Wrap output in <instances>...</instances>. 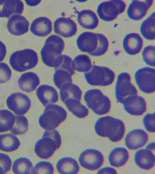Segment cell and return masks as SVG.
<instances>
[{
  "label": "cell",
  "mask_w": 155,
  "mask_h": 174,
  "mask_svg": "<svg viewBox=\"0 0 155 174\" xmlns=\"http://www.w3.org/2000/svg\"><path fill=\"white\" fill-rule=\"evenodd\" d=\"M53 29L55 34L67 38L71 37L76 34L78 27L76 22L72 19L62 17L54 21Z\"/></svg>",
  "instance_id": "17"
},
{
  "label": "cell",
  "mask_w": 155,
  "mask_h": 174,
  "mask_svg": "<svg viewBox=\"0 0 155 174\" xmlns=\"http://www.w3.org/2000/svg\"><path fill=\"white\" fill-rule=\"evenodd\" d=\"M82 101L90 111L100 116L108 114L113 108L111 98L100 88H93L84 92Z\"/></svg>",
  "instance_id": "3"
},
{
  "label": "cell",
  "mask_w": 155,
  "mask_h": 174,
  "mask_svg": "<svg viewBox=\"0 0 155 174\" xmlns=\"http://www.w3.org/2000/svg\"><path fill=\"white\" fill-rule=\"evenodd\" d=\"M1 110H0V112H1Z\"/></svg>",
  "instance_id": "51"
},
{
  "label": "cell",
  "mask_w": 155,
  "mask_h": 174,
  "mask_svg": "<svg viewBox=\"0 0 155 174\" xmlns=\"http://www.w3.org/2000/svg\"><path fill=\"white\" fill-rule=\"evenodd\" d=\"M77 20L83 28L87 30H94L98 26L99 20L97 14L89 9H84L80 11L77 15Z\"/></svg>",
  "instance_id": "27"
},
{
  "label": "cell",
  "mask_w": 155,
  "mask_h": 174,
  "mask_svg": "<svg viewBox=\"0 0 155 174\" xmlns=\"http://www.w3.org/2000/svg\"><path fill=\"white\" fill-rule=\"evenodd\" d=\"M143 123L146 131L149 133L155 132V112L147 113L143 115Z\"/></svg>",
  "instance_id": "41"
},
{
  "label": "cell",
  "mask_w": 155,
  "mask_h": 174,
  "mask_svg": "<svg viewBox=\"0 0 155 174\" xmlns=\"http://www.w3.org/2000/svg\"><path fill=\"white\" fill-rule=\"evenodd\" d=\"M68 114L65 108L58 103L50 104L44 107L38 123L44 130L57 129L66 121Z\"/></svg>",
  "instance_id": "5"
},
{
  "label": "cell",
  "mask_w": 155,
  "mask_h": 174,
  "mask_svg": "<svg viewBox=\"0 0 155 174\" xmlns=\"http://www.w3.org/2000/svg\"><path fill=\"white\" fill-rule=\"evenodd\" d=\"M61 147L52 137L42 134L35 143L34 151L39 159L47 160L52 158Z\"/></svg>",
  "instance_id": "13"
},
{
  "label": "cell",
  "mask_w": 155,
  "mask_h": 174,
  "mask_svg": "<svg viewBox=\"0 0 155 174\" xmlns=\"http://www.w3.org/2000/svg\"><path fill=\"white\" fill-rule=\"evenodd\" d=\"M105 162L103 153L98 150L93 148L84 150L80 154L78 158L80 166L91 172L97 171L103 166Z\"/></svg>",
  "instance_id": "10"
},
{
  "label": "cell",
  "mask_w": 155,
  "mask_h": 174,
  "mask_svg": "<svg viewBox=\"0 0 155 174\" xmlns=\"http://www.w3.org/2000/svg\"><path fill=\"white\" fill-rule=\"evenodd\" d=\"M127 7L126 2L122 0H110L103 2L97 6V11L103 21L110 22L116 19L124 13Z\"/></svg>",
  "instance_id": "8"
},
{
  "label": "cell",
  "mask_w": 155,
  "mask_h": 174,
  "mask_svg": "<svg viewBox=\"0 0 155 174\" xmlns=\"http://www.w3.org/2000/svg\"><path fill=\"white\" fill-rule=\"evenodd\" d=\"M34 165L28 158L24 157L18 158L12 163V170L15 174H29Z\"/></svg>",
  "instance_id": "33"
},
{
  "label": "cell",
  "mask_w": 155,
  "mask_h": 174,
  "mask_svg": "<svg viewBox=\"0 0 155 174\" xmlns=\"http://www.w3.org/2000/svg\"><path fill=\"white\" fill-rule=\"evenodd\" d=\"M77 1V2H79L82 3V2H86L87 1H86V0H80Z\"/></svg>",
  "instance_id": "50"
},
{
  "label": "cell",
  "mask_w": 155,
  "mask_h": 174,
  "mask_svg": "<svg viewBox=\"0 0 155 174\" xmlns=\"http://www.w3.org/2000/svg\"><path fill=\"white\" fill-rule=\"evenodd\" d=\"M12 164L11 158L7 154L0 153V166L4 170L5 174L11 171Z\"/></svg>",
  "instance_id": "43"
},
{
  "label": "cell",
  "mask_w": 155,
  "mask_h": 174,
  "mask_svg": "<svg viewBox=\"0 0 155 174\" xmlns=\"http://www.w3.org/2000/svg\"><path fill=\"white\" fill-rule=\"evenodd\" d=\"M94 130L100 137L107 138L112 143H117L124 139L127 127L123 120L108 114L101 116L97 120Z\"/></svg>",
  "instance_id": "1"
},
{
  "label": "cell",
  "mask_w": 155,
  "mask_h": 174,
  "mask_svg": "<svg viewBox=\"0 0 155 174\" xmlns=\"http://www.w3.org/2000/svg\"><path fill=\"white\" fill-rule=\"evenodd\" d=\"M63 104L68 111L78 119H85L90 114V111L82 100L69 98Z\"/></svg>",
  "instance_id": "26"
},
{
  "label": "cell",
  "mask_w": 155,
  "mask_h": 174,
  "mask_svg": "<svg viewBox=\"0 0 155 174\" xmlns=\"http://www.w3.org/2000/svg\"><path fill=\"white\" fill-rule=\"evenodd\" d=\"M41 83L40 75L32 70L22 73L18 81L19 88L27 93L35 92Z\"/></svg>",
  "instance_id": "18"
},
{
  "label": "cell",
  "mask_w": 155,
  "mask_h": 174,
  "mask_svg": "<svg viewBox=\"0 0 155 174\" xmlns=\"http://www.w3.org/2000/svg\"><path fill=\"white\" fill-rule=\"evenodd\" d=\"M117 75L115 71L107 66L93 64L91 69L84 74V79L93 88H106L115 83Z\"/></svg>",
  "instance_id": "6"
},
{
  "label": "cell",
  "mask_w": 155,
  "mask_h": 174,
  "mask_svg": "<svg viewBox=\"0 0 155 174\" xmlns=\"http://www.w3.org/2000/svg\"><path fill=\"white\" fill-rule=\"evenodd\" d=\"M8 53V48L6 44L0 39V63L5 60Z\"/></svg>",
  "instance_id": "45"
},
{
  "label": "cell",
  "mask_w": 155,
  "mask_h": 174,
  "mask_svg": "<svg viewBox=\"0 0 155 174\" xmlns=\"http://www.w3.org/2000/svg\"><path fill=\"white\" fill-rule=\"evenodd\" d=\"M143 40L138 33L132 32L127 34L124 38L123 45L126 52L131 56L139 54L143 46Z\"/></svg>",
  "instance_id": "25"
},
{
  "label": "cell",
  "mask_w": 155,
  "mask_h": 174,
  "mask_svg": "<svg viewBox=\"0 0 155 174\" xmlns=\"http://www.w3.org/2000/svg\"><path fill=\"white\" fill-rule=\"evenodd\" d=\"M132 75L126 72L117 75L115 82V95L117 101L122 104L124 100L129 96L140 94L134 82Z\"/></svg>",
  "instance_id": "7"
},
{
  "label": "cell",
  "mask_w": 155,
  "mask_h": 174,
  "mask_svg": "<svg viewBox=\"0 0 155 174\" xmlns=\"http://www.w3.org/2000/svg\"><path fill=\"white\" fill-rule=\"evenodd\" d=\"M58 90L60 101L63 103L69 98L82 100L84 92L82 88L74 82L64 84Z\"/></svg>",
  "instance_id": "28"
},
{
  "label": "cell",
  "mask_w": 155,
  "mask_h": 174,
  "mask_svg": "<svg viewBox=\"0 0 155 174\" xmlns=\"http://www.w3.org/2000/svg\"><path fill=\"white\" fill-rule=\"evenodd\" d=\"M53 25L51 19L44 16L38 17L30 23L29 31L34 35L39 37H45L52 32Z\"/></svg>",
  "instance_id": "21"
},
{
  "label": "cell",
  "mask_w": 155,
  "mask_h": 174,
  "mask_svg": "<svg viewBox=\"0 0 155 174\" xmlns=\"http://www.w3.org/2000/svg\"><path fill=\"white\" fill-rule=\"evenodd\" d=\"M93 65L89 55L81 53L76 56L72 60V66L76 73L84 74L89 71Z\"/></svg>",
  "instance_id": "31"
},
{
  "label": "cell",
  "mask_w": 155,
  "mask_h": 174,
  "mask_svg": "<svg viewBox=\"0 0 155 174\" xmlns=\"http://www.w3.org/2000/svg\"><path fill=\"white\" fill-rule=\"evenodd\" d=\"M145 148L154 152H155V144L154 142L148 143L145 146Z\"/></svg>",
  "instance_id": "48"
},
{
  "label": "cell",
  "mask_w": 155,
  "mask_h": 174,
  "mask_svg": "<svg viewBox=\"0 0 155 174\" xmlns=\"http://www.w3.org/2000/svg\"><path fill=\"white\" fill-rule=\"evenodd\" d=\"M0 174H5V172L2 168L0 166Z\"/></svg>",
  "instance_id": "49"
},
{
  "label": "cell",
  "mask_w": 155,
  "mask_h": 174,
  "mask_svg": "<svg viewBox=\"0 0 155 174\" xmlns=\"http://www.w3.org/2000/svg\"><path fill=\"white\" fill-rule=\"evenodd\" d=\"M65 44L63 39L55 34L49 36L45 40L39 56L40 59L46 66L54 69L61 65Z\"/></svg>",
  "instance_id": "2"
},
{
  "label": "cell",
  "mask_w": 155,
  "mask_h": 174,
  "mask_svg": "<svg viewBox=\"0 0 155 174\" xmlns=\"http://www.w3.org/2000/svg\"><path fill=\"white\" fill-rule=\"evenodd\" d=\"M134 161L136 165L143 170H152L155 166L154 152L146 148L136 150L134 156Z\"/></svg>",
  "instance_id": "22"
},
{
  "label": "cell",
  "mask_w": 155,
  "mask_h": 174,
  "mask_svg": "<svg viewBox=\"0 0 155 174\" xmlns=\"http://www.w3.org/2000/svg\"><path fill=\"white\" fill-rule=\"evenodd\" d=\"M15 121V115L7 109L1 110L0 114V133H6L13 127Z\"/></svg>",
  "instance_id": "34"
},
{
  "label": "cell",
  "mask_w": 155,
  "mask_h": 174,
  "mask_svg": "<svg viewBox=\"0 0 155 174\" xmlns=\"http://www.w3.org/2000/svg\"><path fill=\"white\" fill-rule=\"evenodd\" d=\"M135 84L139 90L147 95L155 93V69L147 66L140 68L134 76Z\"/></svg>",
  "instance_id": "9"
},
{
  "label": "cell",
  "mask_w": 155,
  "mask_h": 174,
  "mask_svg": "<svg viewBox=\"0 0 155 174\" xmlns=\"http://www.w3.org/2000/svg\"><path fill=\"white\" fill-rule=\"evenodd\" d=\"M98 40L97 47L96 50L89 55L93 57H98L104 55L108 51L109 47L108 38L104 34L97 33Z\"/></svg>",
  "instance_id": "37"
},
{
  "label": "cell",
  "mask_w": 155,
  "mask_h": 174,
  "mask_svg": "<svg viewBox=\"0 0 155 174\" xmlns=\"http://www.w3.org/2000/svg\"><path fill=\"white\" fill-rule=\"evenodd\" d=\"M42 134L49 136L55 140L61 147L62 143V138L59 131L57 129L45 130Z\"/></svg>",
  "instance_id": "44"
},
{
  "label": "cell",
  "mask_w": 155,
  "mask_h": 174,
  "mask_svg": "<svg viewBox=\"0 0 155 174\" xmlns=\"http://www.w3.org/2000/svg\"><path fill=\"white\" fill-rule=\"evenodd\" d=\"M153 0L132 1L127 10L128 17L134 21H139L147 14L153 3Z\"/></svg>",
  "instance_id": "20"
},
{
  "label": "cell",
  "mask_w": 155,
  "mask_h": 174,
  "mask_svg": "<svg viewBox=\"0 0 155 174\" xmlns=\"http://www.w3.org/2000/svg\"><path fill=\"white\" fill-rule=\"evenodd\" d=\"M155 12L152 13L147 18L143 21L140 27V32L146 39L153 40L155 39Z\"/></svg>",
  "instance_id": "32"
},
{
  "label": "cell",
  "mask_w": 155,
  "mask_h": 174,
  "mask_svg": "<svg viewBox=\"0 0 155 174\" xmlns=\"http://www.w3.org/2000/svg\"><path fill=\"white\" fill-rule=\"evenodd\" d=\"M74 77L66 70L59 68L55 69L52 76L54 85L59 89L64 84L74 82Z\"/></svg>",
  "instance_id": "35"
},
{
  "label": "cell",
  "mask_w": 155,
  "mask_h": 174,
  "mask_svg": "<svg viewBox=\"0 0 155 174\" xmlns=\"http://www.w3.org/2000/svg\"><path fill=\"white\" fill-rule=\"evenodd\" d=\"M12 69L7 63H0V84L5 83L10 80L12 75Z\"/></svg>",
  "instance_id": "40"
},
{
  "label": "cell",
  "mask_w": 155,
  "mask_h": 174,
  "mask_svg": "<svg viewBox=\"0 0 155 174\" xmlns=\"http://www.w3.org/2000/svg\"><path fill=\"white\" fill-rule=\"evenodd\" d=\"M35 92L37 99L44 107L60 101L58 89L54 85L42 83Z\"/></svg>",
  "instance_id": "15"
},
{
  "label": "cell",
  "mask_w": 155,
  "mask_h": 174,
  "mask_svg": "<svg viewBox=\"0 0 155 174\" xmlns=\"http://www.w3.org/2000/svg\"><path fill=\"white\" fill-rule=\"evenodd\" d=\"M130 155L128 149L119 147L113 149L109 153L108 161L111 166L116 169L123 168L129 163Z\"/></svg>",
  "instance_id": "24"
},
{
  "label": "cell",
  "mask_w": 155,
  "mask_h": 174,
  "mask_svg": "<svg viewBox=\"0 0 155 174\" xmlns=\"http://www.w3.org/2000/svg\"><path fill=\"white\" fill-rule=\"evenodd\" d=\"M155 46L150 45L145 47L142 52L143 60L149 67H154L155 66Z\"/></svg>",
  "instance_id": "39"
},
{
  "label": "cell",
  "mask_w": 155,
  "mask_h": 174,
  "mask_svg": "<svg viewBox=\"0 0 155 174\" xmlns=\"http://www.w3.org/2000/svg\"><path fill=\"white\" fill-rule=\"evenodd\" d=\"M25 5L21 0H0V18L8 19L15 14H22Z\"/></svg>",
  "instance_id": "23"
},
{
  "label": "cell",
  "mask_w": 155,
  "mask_h": 174,
  "mask_svg": "<svg viewBox=\"0 0 155 174\" xmlns=\"http://www.w3.org/2000/svg\"><path fill=\"white\" fill-rule=\"evenodd\" d=\"M97 33L86 31L81 34L76 40L78 49L82 53L90 55L96 50L98 45Z\"/></svg>",
  "instance_id": "19"
},
{
  "label": "cell",
  "mask_w": 155,
  "mask_h": 174,
  "mask_svg": "<svg viewBox=\"0 0 155 174\" xmlns=\"http://www.w3.org/2000/svg\"><path fill=\"white\" fill-rule=\"evenodd\" d=\"M29 127V121L26 117L25 115H15L14 124L10 131L16 136L21 135L27 133Z\"/></svg>",
  "instance_id": "36"
},
{
  "label": "cell",
  "mask_w": 155,
  "mask_h": 174,
  "mask_svg": "<svg viewBox=\"0 0 155 174\" xmlns=\"http://www.w3.org/2000/svg\"><path fill=\"white\" fill-rule=\"evenodd\" d=\"M122 104L127 113L136 117L143 116L147 113L149 108L147 99L140 94L128 96L124 100Z\"/></svg>",
  "instance_id": "12"
},
{
  "label": "cell",
  "mask_w": 155,
  "mask_h": 174,
  "mask_svg": "<svg viewBox=\"0 0 155 174\" xmlns=\"http://www.w3.org/2000/svg\"><path fill=\"white\" fill-rule=\"evenodd\" d=\"M124 139L127 149L130 150L136 151L145 147L149 142L150 136L144 130L137 128L126 134Z\"/></svg>",
  "instance_id": "14"
},
{
  "label": "cell",
  "mask_w": 155,
  "mask_h": 174,
  "mask_svg": "<svg viewBox=\"0 0 155 174\" xmlns=\"http://www.w3.org/2000/svg\"><path fill=\"white\" fill-rule=\"evenodd\" d=\"M21 142L18 138L11 133L0 134V150L5 153L15 152L20 147Z\"/></svg>",
  "instance_id": "30"
},
{
  "label": "cell",
  "mask_w": 155,
  "mask_h": 174,
  "mask_svg": "<svg viewBox=\"0 0 155 174\" xmlns=\"http://www.w3.org/2000/svg\"><path fill=\"white\" fill-rule=\"evenodd\" d=\"M72 60L73 58L71 56L66 54H63L62 63L57 68L66 70L74 76L76 73L72 66Z\"/></svg>",
  "instance_id": "42"
},
{
  "label": "cell",
  "mask_w": 155,
  "mask_h": 174,
  "mask_svg": "<svg viewBox=\"0 0 155 174\" xmlns=\"http://www.w3.org/2000/svg\"><path fill=\"white\" fill-rule=\"evenodd\" d=\"M30 23L28 19L23 14H15L8 19L6 28L12 35L21 37L29 31Z\"/></svg>",
  "instance_id": "16"
},
{
  "label": "cell",
  "mask_w": 155,
  "mask_h": 174,
  "mask_svg": "<svg viewBox=\"0 0 155 174\" xmlns=\"http://www.w3.org/2000/svg\"><path fill=\"white\" fill-rule=\"evenodd\" d=\"M55 168L53 164L46 160H42L37 162L33 166L31 174H53Z\"/></svg>",
  "instance_id": "38"
},
{
  "label": "cell",
  "mask_w": 155,
  "mask_h": 174,
  "mask_svg": "<svg viewBox=\"0 0 155 174\" xmlns=\"http://www.w3.org/2000/svg\"><path fill=\"white\" fill-rule=\"evenodd\" d=\"M6 106L8 109L17 115H25L31 109L32 102L29 96L20 92H13L7 97Z\"/></svg>",
  "instance_id": "11"
},
{
  "label": "cell",
  "mask_w": 155,
  "mask_h": 174,
  "mask_svg": "<svg viewBox=\"0 0 155 174\" xmlns=\"http://www.w3.org/2000/svg\"><path fill=\"white\" fill-rule=\"evenodd\" d=\"M56 169L60 174H77L80 170V166L75 159L65 156L59 159L56 164Z\"/></svg>",
  "instance_id": "29"
},
{
  "label": "cell",
  "mask_w": 155,
  "mask_h": 174,
  "mask_svg": "<svg viewBox=\"0 0 155 174\" xmlns=\"http://www.w3.org/2000/svg\"><path fill=\"white\" fill-rule=\"evenodd\" d=\"M25 4L29 7H35L41 3V1L40 0H26L24 1Z\"/></svg>",
  "instance_id": "47"
},
{
  "label": "cell",
  "mask_w": 155,
  "mask_h": 174,
  "mask_svg": "<svg viewBox=\"0 0 155 174\" xmlns=\"http://www.w3.org/2000/svg\"><path fill=\"white\" fill-rule=\"evenodd\" d=\"M40 60L39 55L36 50L25 48L13 52L9 56L8 62L12 69L22 73L35 69Z\"/></svg>",
  "instance_id": "4"
},
{
  "label": "cell",
  "mask_w": 155,
  "mask_h": 174,
  "mask_svg": "<svg viewBox=\"0 0 155 174\" xmlns=\"http://www.w3.org/2000/svg\"><path fill=\"white\" fill-rule=\"evenodd\" d=\"M97 174H117L116 169L112 166H103L97 171Z\"/></svg>",
  "instance_id": "46"
}]
</instances>
